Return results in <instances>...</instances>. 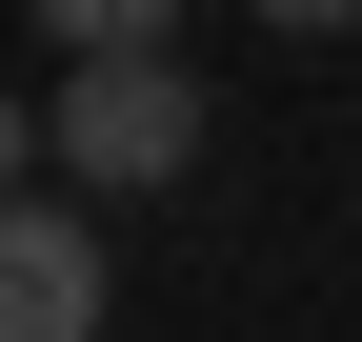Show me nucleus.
Listing matches in <instances>:
<instances>
[{
	"mask_svg": "<svg viewBox=\"0 0 362 342\" xmlns=\"http://www.w3.org/2000/svg\"><path fill=\"white\" fill-rule=\"evenodd\" d=\"M40 121H61V182H101V201H161L181 161H202V81H181L161 40H81Z\"/></svg>",
	"mask_w": 362,
	"mask_h": 342,
	"instance_id": "f257e3e1",
	"label": "nucleus"
},
{
	"mask_svg": "<svg viewBox=\"0 0 362 342\" xmlns=\"http://www.w3.org/2000/svg\"><path fill=\"white\" fill-rule=\"evenodd\" d=\"M101 302H121L101 222H81V201H21V182H0V342H101Z\"/></svg>",
	"mask_w": 362,
	"mask_h": 342,
	"instance_id": "f03ea898",
	"label": "nucleus"
},
{
	"mask_svg": "<svg viewBox=\"0 0 362 342\" xmlns=\"http://www.w3.org/2000/svg\"><path fill=\"white\" fill-rule=\"evenodd\" d=\"M21 20H61V61H81V40H161L181 0H21Z\"/></svg>",
	"mask_w": 362,
	"mask_h": 342,
	"instance_id": "7ed1b4c3",
	"label": "nucleus"
},
{
	"mask_svg": "<svg viewBox=\"0 0 362 342\" xmlns=\"http://www.w3.org/2000/svg\"><path fill=\"white\" fill-rule=\"evenodd\" d=\"M61 161V121H21V81H0V182H40Z\"/></svg>",
	"mask_w": 362,
	"mask_h": 342,
	"instance_id": "20e7f679",
	"label": "nucleus"
},
{
	"mask_svg": "<svg viewBox=\"0 0 362 342\" xmlns=\"http://www.w3.org/2000/svg\"><path fill=\"white\" fill-rule=\"evenodd\" d=\"M262 20H282V40H342V20H362V0H262Z\"/></svg>",
	"mask_w": 362,
	"mask_h": 342,
	"instance_id": "39448f33",
	"label": "nucleus"
}]
</instances>
